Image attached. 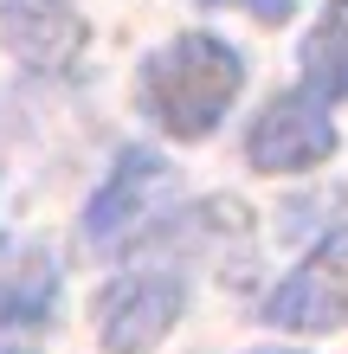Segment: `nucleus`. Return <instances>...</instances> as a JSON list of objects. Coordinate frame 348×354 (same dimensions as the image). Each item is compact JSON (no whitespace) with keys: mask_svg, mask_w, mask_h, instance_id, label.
<instances>
[{"mask_svg":"<svg viewBox=\"0 0 348 354\" xmlns=\"http://www.w3.org/2000/svg\"><path fill=\"white\" fill-rule=\"evenodd\" d=\"M264 322L297 328V335H329V328L348 322V225L329 232L271 297H264Z\"/></svg>","mask_w":348,"mask_h":354,"instance_id":"f03ea898","label":"nucleus"},{"mask_svg":"<svg viewBox=\"0 0 348 354\" xmlns=\"http://www.w3.org/2000/svg\"><path fill=\"white\" fill-rule=\"evenodd\" d=\"M303 97L316 103H336L348 91V0H329L322 7V19L310 26V39H303Z\"/></svg>","mask_w":348,"mask_h":354,"instance_id":"0eeeda50","label":"nucleus"},{"mask_svg":"<svg viewBox=\"0 0 348 354\" xmlns=\"http://www.w3.org/2000/svg\"><path fill=\"white\" fill-rule=\"evenodd\" d=\"M207 7H245L252 19H264V26H277V19H291L297 0H207Z\"/></svg>","mask_w":348,"mask_h":354,"instance_id":"6e6552de","label":"nucleus"},{"mask_svg":"<svg viewBox=\"0 0 348 354\" xmlns=\"http://www.w3.org/2000/svg\"><path fill=\"white\" fill-rule=\"evenodd\" d=\"M181 303H187L181 277H168V270H129V277L104 283V297H97V342L110 354H149L181 322Z\"/></svg>","mask_w":348,"mask_h":354,"instance_id":"7ed1b4c3","label":"nucleus"},{"mask_svg":"<svg viewBox=\"0 0 348 354\" xmlns=\"http://www.w3.org/2000/svg\"><path fill=\"white\" fill-rule=\"evenodd\" d=\"M239 91H245V58L239 46H226L213 32H181L174 46H161L142 65V110L174 142L213 136Z\"/></svg>","mask_w":348,"mask_h":354,"instance_id":"f257e3e1","label":"nucleus"},{"mask_svg":"<svg viewBox=\"0 0 348 354\" xmlns=\"http://www.w3.org/2000/svg\"><path fill=\"white\" fill-rule=\"evenodd\" d=\"M161 187V155L155 149H122L116 174L104 180V194L84 206V239L91 245H116L142 225V200Z\"/></svg>","mask_w":348,"mask_h":354,"instance_id":"39448f33","label":"nucleus"},{"mask_svg":"<svg viewBox=\"0 0 348 354\" xmlns=\"http://www.w3.org/2000/svg\"><path fill=\"white\" fill-rule=\"evenodd\" d=\"M245 155L252 168L264 174H303L316 161L336 155V122H329V103L303 97V91H284L264 103V116L245 129Z\"/></svg>","mask_w":348,"mask_h":354,"instance_id":"20e7f679","label":"nucleus"},{"mask_svg":"<svg viewBox=\"0 0 348 354\" xmlns=\"http://www.w3.org/2000/svg\"><path fill=\"white\" fill-rule=\"evenodd\" d=\"M58 297V264L33 239H0V322H39Z\"/></svg>","mask_w":348,"mask_h":354,"instance_id":"423d86ee","label":"nucleus"},{"mask_svg":"<svg viewBox=\"0 0 348 354\" xmlns=\"http://www.w3.org/2000/svg\"><path fill=\"white\" fill-rule=\"evenodd\" d=\"M252 354H297V348H252Z\"/></svg>","mask_w":348,"mask_h":354,"instance_id":"1a4fd4ad","label":"nucleus"}]
</instances>
